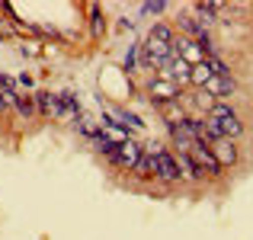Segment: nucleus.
I'll list each match as a JSON object with an SVG mask.
<instances>
[{
    "label": "nucleus",
    "mask_w": 253,
    "mask_h": 240,
    "mask_svg": "<svg viewBox=\"0 0 253 240\" xmlns=\"http://www.w3.org/2000/svg\"><path fill=\"white\" fill-rule=\"evenodd\" d=\"M205 119L218 122V128H221V135L228 138V141L241 138V131H244V125H241V119H237V112L231 109L228 103H215V106L209 109V116H205Z\"/></svg>",
    "instance_id": "f257e3e1"
},
{
    "label": "nucleus",
    "mask_w": 253,
    "mask_h": 240,
    "mask_svg": "<svg viewBox=\"0 0 253 240\" xmlns=\"http://www.w3.org/2000/svg\"><path fill=\"white\" fill-rule=\"evenodd\" d=\"M58 106H61V116H58V119H64V122H77V116H81V103H77L74 93H61V96H58Z\"/></svg>",
    "instance_id": "9b49d317"
},
{
    "label": "nucleus",
    "mask_w": 253,
    "mask_h": 240,
    "mask_svg": "<svg viewBox=\"0 0 253 240\" xmlns=\"http://www.w3.org/2000/svg\"><path fill=\"white\" fill-rule=\"evenodd\" d=\"M109 119H112L116 125H122V128H135V131H141V128H144L141 119H138L135 112H125V109H112V112H109Z\"/></svg>",
    "instance_id": "2eb2a0df"
},
{
    "label": "nucleus",
    "mask_w": 253,
    "mask_h": 240,
    "mask_svg": "<svg viewBox=\"0 0 253 240\" xmlns=\"http://www.w3.org/2000/svg\"><path fill=\"white\" fill-rule=\"evenodd\" d=\"M170 135H173V144L179 148V154H189L192 144H196V141H192V135H189V128H186V119L179 125H170Z\"/></svg>",
    "instance_id": "f8f14e48"
},
{
    "label": "nucleus",
    "mask_w": 253,
    "mask_h": 240,
    "mask_svg": "<svg viewBox=\"0 0 253 240\" xmlns=\"http://www.w3.org/2000/svg\"><path fill=\"white\" fill-rule=\"evenodd\" d=\"M164 10H167V3H164V0H154V3H144L141 6V13H148V16H161Z\"/></svg>",
    "instance_id": "412c9836"
},
{
    "label": "nucleus",
    "mask_w": 253,
    "mask_h": 240,
    "mask_svg": "<svg viewBox=\"0 0 253 240\" xmlns=\"http://www.w3.org/2000/svg\"><path fill=\"white\" fill-rule=\"evenodd\" d=\"M151 160H154V176L161 179V183H176L179 179V166H176V157L173 154L161 151V154H154Z\"/></svg>",
    "instance_id": "7ed1b4c3"
},
{
    "label": "nucleus",
    "mask_w": 253,
    "mask_h": 240,
    "mask_svg": "<svg viewBox=\"0 0 253 240\" xmlns=\"http://www.w3.org/2000/svg\"><path fill=\"white\" fill-rule=\"evenodd\" d=\"M90 23H93V36H103L106 32V19H103V10H99V6L90 10Z\"/></svg>",
    "instance_id": "aec40b11"
},
{
    "label": "nucleus",
    "mask_w": 253,
    "mask_h": 240,
    "mask_svg": "<svg viewBox=\"0 0 253 240\" xmlns=\"http://www.w3.org/2000/svg\"><path fill=\"white\" fill-rule=\"evenodd\" d=\"M234 86H237L234 77H215V74H211V80L202 86V90L209 93L211 99H224V96H231V93H234Z\"/></svg>",
    "instance_id": "1a4fd4ad"
},
{
    "label": "nucleus",
    "mask_w": 253,
    "mask_h": 240,
    "mask_svg": "<svg viewBox=\"0 0 253 240\" xmlns=\"http://www.w3.org/2000/svg\"><path fill=\"white\" fill-rule=\"evenodd\" d=\"M141 154H144V148H141L138 141H131V138H128L125 144H119L116 154H112L109 160H112V163H119V166H125V170H131V166L138 163V157H141Z\"/></svg>",
    "instance_id": "423d86ee"
},
{
    "label": "nucleus",
    "mask_w": 253,
    "mask_h": 240,
    "mask_svg": "<svg viewBox=\"0 0 253 240\" xmlns=\"http://www.w3.org/2000/svg\"><path fill=\"white\" fill-rule=\"evenodd\" d=\"M189 157L196 160V166L202 170V176H205V173H209V176H218V173H221V166H218V160L211 157V151H209V148H202V144H192Z\"/></svg>",
    "instance_id": "0eeeda50"
},
{
    "label": "nucleus",
    "mask_w": 253,
    "mask_h": 240,
    "mask_svg": "<svg viewBox=\"0 0 253 240\" xmlns=\"http://www.w3.org/2000/svg\"><path fill=\"white\" fill-rule=\"evenodd\" d=\"M81 131H84L86 138H96L99 135V125L93 122V119H81Z\"/></svg>",
    "instance_id": "4be33fe9"
},
{
    "label": "nucleus",
    "mask_w": 253,
    "mask_h": 240,
    "mask_svg": "<svg viewBox=\"0 0 253 240\" xmlns=\"http://www.w3.org/2000/svg\"><path fill=\"white\" fill-rule=\"evenodd\" d=\"M148 93H151V99H154L157 106H164V103H173V99H179V86L176 83H170V80H164V77H157V80H151L148 83Z\"/></svg>",
    "instance_id": "20e7f679"
},
{
    "label": "nucleus",
    "mask_w": 253,
    "mask_h": 240,
    "mask_svg": "<svg viewBox=\"0 0 253 240\" xmlns=\"http://www.w3.org/2000/svg\"><path fill=\"white\" fill-rule=\"evenodd\" d=\"M32 103H36V109L42 112V116H51V119H58V116H61L58 96H51V93H36V96H32Z\"/></svg>",
    "instance_id": "9d476101"
},
{
    "label": "nucleus",
    "mask_w": 253,
    "mask_h": 240,
    "mask_svg": "<svg viewBox=\"0 0 253 240\" xmlns=\"http://www.w3.org/2000/svg\"><path fill=\"white\" fill-rule=\"evenodd\" d=\"M148 42H154V45H164V48H173L176 36H173V29H170L167 23H154V29L148 32Z\"/></svg>",
    "instance_id": "ddd939ff"
},
{
    "label": "nucleus",
    "mask_w": 253,
    "mask_h": 240,
    "mask_svg": "<svg viewBox=\"0 0 253 240\" xmlns=\"http://www.w3.org/2000/svg\"><path fill=\"white\" fill-rule=\"evenodd\" d=\"M173 55L183 58L189 68H192V64H202V61H205V51L199 48V42H196V39H189V36H179L176 42H173Z\"/></svg>",
    "instance_id": "f03ea898"
},
{
    "label": "nucleus",
    "mask_w": 253,
    "mask_h": 240,
    "mask_svg": "<svg viewBox=\"0 0 253 240\" xmlns=\"http://www.w3.org/2000/svg\"><path fill=\"white\" fill-rule=\"evenodd\" d=\"M13 106H16V112H19V116H26V119L36 112V103H32V96H16V99H13Z\"/></svg>",
    "instance_id": "6ab92c4d"
},
{
    "label": "nucleus",
    "mask_w": 253,
    "mask_h": 240,
    "mask_svg": "<svg viewBox=\"0 0 253 240\" xmlns=\"http://www.w3.org/2000/svg\"><path fill=\"white\" fill-rule=\"evenodd\" d=\"M209 80H211V68H209V61L192 64V71H189V83H192V86H199V90H202Z\"/></svg>",
    "instance_id": "f3484780"
},
{
    "label": "nucleus",
    "mask_w": 253,
    "mask_h": 240,
    "mask_svg": "<svg viewBox=\"0 0 253 240\" xmlns=\"http://www.w3.org/2000/svg\"><path fill=\"white\" fill-rule=\"evenodd\" d=\"M209 151H211V157L218 160V166H231V163H237V148H234V141H228V138L215 141Z\"/></svg>",
    "instance_id": "6e6552de"
},
{
    "label": "nucleus",
    "mask_w": 253,
    "mask_h": 240,
    "mask_svg": "<svg viewBox=\"0 0 253 240\" xmlns=\"http://www.w3.org/2000/svg\"><path fill=\"white\" fill-rule=\"evenodd\" d=\"M161 109V116L167 119V125H179L186 119V109L179 106V99H173V103H164V106H157Z\"/></svg>",
    "instance_id": "dca6fc26"
},
{
    "label": "nucleus",
    "mask_w": 253,
    "mask_h": 240,
    "mask_svg": "<svg viewBox=\"0 0 253 240\" xmlns=\"http://www.w3.org/2000/svg\"><path fill=\"white\" fill-rule=\"evenodd\" d=\"M131 170H135L138 176H154V160H151L148 154H141V157H138V163L131 166Z\"/></svg>",
    "instance_id": "a211bd4d"
},
{
    "label": "nucleus",
    "mask_w": 253,
    "mask_h": 240,
    "mask_svg": "<svg viewBox=\"0 0 253 240\" xmlns=\"http://www.w3.org/2000/svg\"><path fill=\"white\" fill-rule=\"evenodd\" d=\"M189 71H192V68L183 61V58L173 55L170 61L161 68V77H164V80H170V83H176V86H186V83H189Z\"/></svg>",
    "instance_id": "39448f33"
},
{
    "label": "nucleus",
    "mask_w": 253,
    "mask_h": 240,
    "mask_svg": "<svg viewBox=\"0 0 253 240\" xmlns=\"http://www.w3.org/2000/svg\"><path fill=\"white\" fill-rule=\"evenodd\" d=\"M135 64H138V45H131L128 55H125V61H122V68L125 71H135Z\"/></svg>",
    "instance_id": "5701e85b"
},
{
    "label": "nucleus",
    "mask_w": 253,
    "mask_h": 240,
    "mask_svg": "<svg viewBox=\"0 0 253 240\" xmlns=\"http://www.w3.org/2000/svg\"><path fill=\"white\" fill-rule=\"evenodd\" d=\"M176 166H179V179H189V183L202 179V170L196 166V160L189 154H176Z\"/></svg>",
    "instance_id": "4468645a"
}]
</instances>
